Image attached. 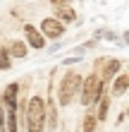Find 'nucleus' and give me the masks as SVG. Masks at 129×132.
I'll return each mask as SVG.
<instances>
[{
    "label": "nucleus",
    "mask_w": 129,
    "mask_h": 132,
    "mask_svg": "<svg viewBox=\"0 0 129 132\" xmlns=\"http://www.w3.org/2000/svg\"><path fill=\"white\" fill-rule=\"evenodd\" d=\"M105 115H108V96H101V108H98V118L105 120Z\"/></svg>",
    "instance_id": "13"
},
{
    "label": "nucleus",
    "mask_w": 129,
    "mask_h": 132,
    "mask_svg": "<svg viewBox=\"0 0 129 132\" xmlns=\"http://www.w3.org/2000/svg\"><path fill=\"white\" fill-rule=\"evenodd\" d=\"M41 36L45 38H60L62 36V31H65V27H62V22L60 19H43V24H41Z\"/></svg>",
    "instance_id": "4"
},
{
    "label": "nucleus",
    "mask_w": 129,
    "mask_h": 132,
    "mask_svg": "<svg viewBox=\"0 0 129 132\" xmlns=\"http://www.w3.org/2000/svg\"><path fill=\"white\" fill-rule=\"evenodd\" d=\"M17 91H19V87L17 84H10V87L5 89V106H7V111H17Z\"/></svg>",
    "instance_id": "6"
},
{
    "label": "nucleus",
    "mask_w": 129,
    "mask_h": 132,
    "mask_svg": "<svg viewBox=\"0 0 129 132\" xmlns=\"http://www.w3.org/2000/svg\"><path fill=\"white\" fill-rule=\"evenodd\" d=\"M101 94H103V82L98 79V75H88L81 84V103L91 106L96 98H101Z\"/></svg>",
    "instance_id": "3"
},
{
    "label": "nucleus",
    "mask_w": 129,
    "mask_h": 132,
    "mask_svg": "<svg viewBox=\"0 0 129 132\" xmlns=\"http://www.w3.org/2000/svg\"><path fill=\"white\" fill-rule=\"evenodd\" d=\"M7 132H19L17 130V115H14V111H7Z\"/></svg>",
    "instance_id": "11"
},
{
    "label": "nucleus",
    "mask_w": 129,
    "mask_h": 132,
    "mask_svg": "<svg viewBox=\"0 0 129 132\" xmlns=\"http://www.w3.org/2000/svg\"><path fill=\"white\" fill-rule=\"evenodd\" d=\"M10 67V55L5 51H0V70H7Z\"/></svg>",
    "instance_id": "14"
},
{
    "label": "nucleus",
    "mask_w": 129,
    "mask_h": 132,
    "mask_svg": "<svg viewBox=\"0 0 129 132\" xmlns=\"http://www.w3.org/2000/svg\"><path fill=\"white\" fill-rule=\"evenodd\" d=\"M96 118L93 115H86V120H84V132H96Z\"/></svg>",
    "instance_id": "12"
},
{
    "label": "nucleus",
    "mask_w": 129,
    "mask_h": 132,
    "mask_svg": "<svg viewBox=\"0 0 129 132\" xmlns=\"http://www.w3.org/2000/svg\"><path fill=\"white\" fill-rule=\"evenodd\" d=\"M127 87H129V77L122 75V77H117V79H115V87H112V91L120 96V94H124V91H127Z\"/></svg>",
    "instance_id": "8"
},
{
    "label": "nucleus",
    "mask_w": 129,
    "mask_h": 132,
    "mask_svg": "<svg viewBox=\"0 0 129 132\" xmlns=\"http://www.w3.org/2000/svg\"><path fill=\"white\" fill-rule=\"evenodd\" d=\"M79 89H81V77L77 72H67L65 79H62V84H60V96H57L60 106H70L72 98H74V94H77Z\"/></svg>",
    "instance_id": "2"
},
{
    "label": "nucleus",
    "mask_w": 129,
    "mask_h": 132,
    "mask_svg": "<svg viewBox=\"0 0 129 132\" xmlns=\"http://www.w3.org/2000/svg\"><path fill=\"white\" fill-rule=\"evenodd\" d=\"M120 70V60H108V65H105V70H103V77H101V82L103 79H108V77H112Z\"/></svg>",
    "instance_id": "9"
},
{
    "label": "nucleus",
    "mask_w": 129,
    "mask_h": 132,
    "mask_svg": "<svg viewBox=\"0 0 129 132\" xmlns=\"http://www.w3.org/2000/svg\"><path fill=\"white\" fill-rule=\"evenodd\" d=\"M10 53H12L14 58H24V55H26V46L22 43V41H14L12 48H10Z\"/></svg>",
    "instance_id": "10"
},
{
    "label": "nucleus",
    "mask_w": 129,
    "mask_h": 132,
    "mask_svg": "<svg viewBox=\"0 0 129 132\" xmlns=\"http://www.w3.org/2000/svg\"><path fill=\"white\" fill-rule=\"evenodd\" d=\"M26 122L29 132H43L45 127V103L41 96H34L26 106Z\"/></svg>",
    "instance_id": "1"
},
{
    "label": "nucleus",
    "mask_w": 129,
    "mask_h": 132,
    "mask_svg": "<svg viewBox=\"0 0 129 132\" xmlns=\"http://www.w3.org/2000/svg\"><path fill=\"white\" fill-rule=\"evenodd\" d=\"M53 5H55L57 10H60V17H65V19H70V22H74V19H77V12H74L70 5H65V3H53Z\"/></svg>",
    "instance_id": "7"
},
{
    "label": "nucleus",
    "mask_w": 129,
    "mask_h": 132,
    "mask_svg": "<svg viewBox=\"0 0 129 132\" xmlns=\"http://www.w3.org/2000/svg\"><path fill=\"white\" fill-rule=\"evenodd\" d=\"M124 41H127V43H129V31H124Z\"/></svg>",
    "instance_id": "15"
},
{
    "label": "nucleus",
    "mask_w": 129,
    "mask_h": 132,
    "mask_svg": "<svg viewBox=\"0 0 129 132\" xmlns=\"http://www.w3.org/2000/svg\"><path fill=\"white\" fill-rule=\"evenodd\" d=\"M24 34H26V38H29V43L34 46V48H43L45 46V38L41 36V31L36 27H31V24H26L24 27Z\"/></svg>",
    "instance_id": "5"
}]
</instances>
